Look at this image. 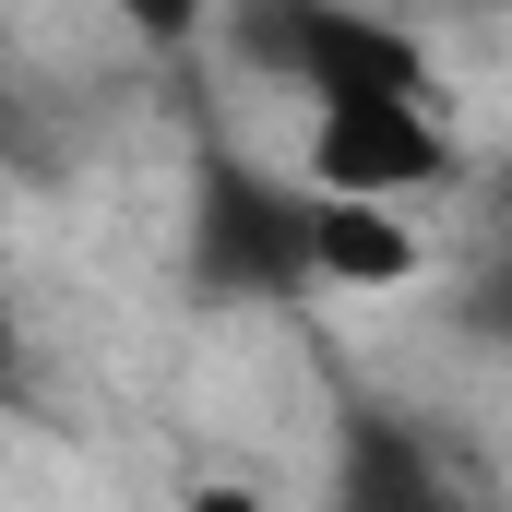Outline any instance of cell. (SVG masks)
<instances>
[{"label":"cell","mask_w":512,"mask_h":512,"mask_svg":"<svg viewBox=\"0 0 512 512\" xmlns=\"http://www.w3.org/2000/svg\"><path fill=\"white\" fill-rule=\"evenodd\" d=\"M310 203L322 191H286L262 167H215L203 203H191V274L215 298H310L322 262H310Z\"/></svg>","instance_id":"cell-1"},{"label":"cell","mask_w":512,"mask_h":512,"mask_svg":"<svg viewBox=\"0 0 512 512\" xmlns=\"http://www.w3.org/2000/svg\"><path fill=\"white\" fill-rule=\"evenodd\" d=\"M239 36H251L262 72H298L310 96H393L417 84V36L382 12H346V0H239Z\"/></svg>","instance_id":"cell-2"},{"label":"cell","mask_w":512,"mask_h":512,"mask_svg":"<svg viewBox=\"0 0 512 512\" xmlns=\"http://www.w3.org/2000/svg\"><path fill=\"white\" fill-rule=\"evenodd\" d=\"M310 179L322 191H429V179H453V131L429 120V96L417 84H393V96H322V120H310Z\"/></svg>","instance_id":"cell-3"},{"label":"cell","mask_w":512,"mask_h":512,"mask_svg":"<svg viewBox=\"0 0 512 512\" xmlns=\"http://www.w3.org/2000/svg\"><path fill=\"white\" fill-rule=\"evenodd\" d=\"M310 262H322V286H405L417 274V227H393L382 191H322L310 203Z\"/></svg>","instance_id":"cell-4"},{"label":"cell","mask_w":512,"mask_h":512,"mask_svg":"<svg viewBox=\"0 0 512 512\" xmlns=\"http://www.w3.org/2000/svg\"><path fill=\"white\" fill-rule=\"evenodd\" d=\"M441 489L429 477V453L417 441H393L382 417H358V441H346V477H334V501H358V512H417Z\"/></svg>","instance_id":"cell-5"},{"label":"cell","mask_w":512,"mask_h":512,"mask_svg":"<svg viewBox=\"0 0 512 512\" xmlns=\"http://www.w3.org/2000/svg\"><path fill=\"white\" fill-rule=\"evenodd\" d=\"M108 12H120L131 36H155V48H191V36H203V12H215V0H108Z\"/></svg>","instance_id":"cell-6"},{"label":"cell","mask_w":512,"mask_h":512,"mask_svg":"<svg viewBox=\"0 0 512 512\" xmlns=\"http://www.w3.org/2000/svg\"><path fill=\"white\" fill-rule=\"evenodd\" d=\"M0 393H12V310H0Z\"/></svg>","instance_id":"cell-7"}]
</instances>
